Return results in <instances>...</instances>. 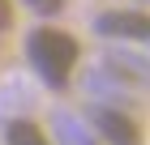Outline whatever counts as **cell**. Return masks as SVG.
I'll return each mask as SVG.
<instances>
[{
    "instance_id": "obj_3",
    "label": "cell",
    "mask_w": 150,
    "mask_h": 145,
    "mask_svg": "<svg viewBox=\"0 0 150 145\" xmlns=\"http://www.w3.org/2000/svg\"><path fill=\"white\" fill-rule=\"evenodd\" d=\"M94 30L107 34V39H150V13L125 9V13H103Z\"/></svg>"
},
{
    "instance_id": "obj_2",
    "label": "cell",
    "mask_w": 150,
    "mask_h": 145,
    "mask_svg": "<svg viewBox=\"0 0 150 145\" xmlns=\"http://www.w3.org/2000/svg\"><path fill=\"white\" fill-rule=\"evenodd\" d=\"M90 120H94V128H99V137H103L107 145H146L142 124L133 120V115L116 111V107H94Z\"/></svg>"
},
{
    "instance_id": "obj_5",
    "label": "cell",
    "mask_w": 150,
    "mask_h": 145,
    "mask_svg": "<svg viewBox=\"0 0 150 145\" xmlns=\"http://www.w3.org/2000/svg\"><path fill=\"white\" fill-rule=\"evenodd\" d=\"M26 4H30L35 13H60L64 9V0H26Z\"/></svg>"
},
{
    "instance_id": "obj_6",
    "label": "cell",
    "mask_w": 150,
    "mask_h": 145,
    "mask_svg": "<svg viewBox=\"0 0 150 145\" xmlns=\"http://www.w3.org/2000/svg\"><path fill=\"white\" fill-rule=\"evenodd\" d=\"M13 26V0H0V30Z\"/></svg>"
},
{
    "instance_id": "obj_1",
    "label": "cell",
    "mask_w": 150,
    "mask_h": 145,
    "mask_svg": "<svg viewBox=\"0 0 150 145\" xmlns=\"http://www.w3.org/2000/svg\"><path fill=\"white\" fill-rule=\"evenodd\" d=\"M26 51H30L35 73L52 90L69 85V73H73V64H77V39H73V34L56 30V26H39V30L30 34V43H26Z\"/></svg>"
},
{
    "instance_id": "obj_4",
    "label": "cell",
    "mask_w": 150,
    "mask_h": 145,
    "mask_svg": "<svg viewBox=\"0 0 150 145\" xmlns=\"http://www.w3.org/2000/svg\"><path fill=\"white\" fill-rule=\"evenodd\" d=\"M4 141H9V145H52L47 132L39 128L35 120H13L9 128H4Z\"/></svg>"
},
{
    "instance_id": "obj_7",
    "label": "cell",
    "mask_w": 150,
    "mask_h": 145,
    "mask_svg": "<svg viewBox=\"0 0 150 145\" xmlns=\"http://www.w3.org/2000/svg\"><path fill=\"white\" fill-rule=\"evenodd\" d=\"M64 141H69V145H94V141H86V137L73 132V124H64Z\"/></svg>"
}]
</instances>
